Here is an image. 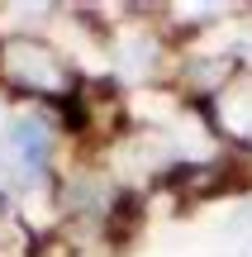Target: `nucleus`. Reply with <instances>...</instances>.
Masks as SVG:
<instances>
[{
    "instance_id": "nucleus-6",
    "label": "nucleus",
    "mask_w": 252,
    "mask_h": 257,
    "mask_svg": "<svg viewBox=\"0 0 252 257\" xmlns=\"http://www.w3.org/2000/svg\"><path fill=\"white\" fill-rule=\"evenodd\" d=\"M167 105H171V100H162V95H143V100H138V114H152V119H167V114H171Z\"/></svg>"
},
{
    "instance_id": "nucleus-3",
    "label": "nucleus",
    "mask_w": 252,
    "mask_h": 257,
    "mask_svg": "<svg viewBox=\"0 0 252 257\" xmlns=\"http://www.w3.org/2000/svg\"><path fill=\"white\" fill-rule=\"evenodd\" d=\"M152 62V43L143 34H119V72L124 76H138L143 67Z\"/></svg>"
},
{
    "instance_id": "nucleus-7",
    "label": "nucleus",
    "mask_w": 252,
    "mask_h": 257,
    "mask_svg": "<svg viewBox=\"0 0 252 257\" xmlns=\"http://www.w3.org/2000/svg\"><path fill=\"white\" fill-rule=\"evenodd\" d=\"M247 53H252V43H247Z\"/></svg>"
},
{
    "instance_id": "nucleus-2",
    "label": "nucleus",
    "mask_w": 252,
    "mask_h": 257,
    "mask_svg": "<svg viewBox=\"0 0 252 257\" xmlns=\"http://www.w3.org/2000/svg\"><path fill=\"white\" fill-rule=\"evenodd\" d=\"M10 148H15V162L38 167L48 157V124L43 119H15L10 124Z\"/></svg>"
},
{
    "instance_id": "nucleus-4",
    "label": "nucleus",
    "mask_w": 252,
    "mask_h": 257,
    "mask_svg": "<svg viewBox=\"0 0 252 257\" xmlns=\"http://www.w3.org/2000/svg\"><path fill=\"white\" fill-rule=\"evenodd\" d=\"M224 124L238 128V134H252V95H247V91L228 95V105H224Z\"/></svg>"
},
{
    "instance_id": "nucleus-5",
    "label": "nucleus",
    "mask_w": 252,
    "mask_h": 257,
    "mask_svg": "<svg viewBox=\"0 0 252 257\" xmlns=\"http://www.w3.org/2000/svg\"><path fill=\"white\" fill-rule=\"evenodd\" d=\"M176 134H181V148H186L190 157H209V138L200 134V124L190 119V114H186V119H176Z\"/></svg>"
},
{
    "instance_id": "nucleus-1",
    "label": "nucleus",
    "mask_w": 252,
    "mask_h": 257,
    "mask_svg": "<svg viewBox=\"0 0 252 257\" xmlns=\"http://www.w3.org/2000/svg\"><path fill=\"white\" fill-rule=\"evenodd\" d=\"M5 62H10V72H15L19 81H29V86H43V91H57V86H62L57 62L43 53V48H34V43H10Z\"/></svg>"
},
{
    "instance_id": "nucleus-8",
    "label": "nucleus",
    "mask_w": 252,
    "mask_h": 257,
    "mask_svg": "<svg viewBox=\"0 0 252 257\" xmlns=\"http://www.w3.org/2000/svg\"><path fill=\"white\" fill-rule=\"evenodd\" d=\"M247 257H252V252H247Z\"/></svg>"
}]
</instances>
